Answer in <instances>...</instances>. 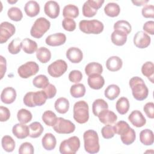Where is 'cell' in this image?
<instances>
[{
    "instance_id": "1",
    "label": "cell",
    "mask_w": 154,
    "mask_h": 154,
    "mask_svg": "<svg viewBox=\"0 0 154 154\" xmlns=\"http://www.w3.org/2000/svg\"><path fill=\"white\" fill-rule=\"evenodd\" d=\"M133 97L137 100L146 99L149 94V90L143 79L138 76L132 77L129 82Z\"/></svg>"
},
{
    "instance_id": "2",
    "label": "cell",
    "mask_w": 154,
    "mask_h": 154,
    "mask_svg": "<svg viewBox=\"0 0 154 154\" xmlns=\"http://www.w3.org/2000/svg\"><path fill=\"white\" fill-rule=\"evenodd\" d=\"M85 150L91 154L99 152L100 145L97 133L93 129H88L83 134Z\"/></svg>"
},
{
    "instance_id": "3",
    "label": "cell",
    "mask_w": 154,
    "mask_h": 154,
    "mask_svg": "<svg viewBox=\"0 0 154 154\" xmlns=\"http://www.w3.org/2000/svg\"><path fill=\"white\" fill-rule=\"evenodd\" d=\"M88 111V105L85 101L76 102L73 105V119L79 124L86 123L89 119Z\"/></svg>"
},
{
    "instance_id": "4",
    "label": "cell",
    "mask_w": 154,
    "mask_h": 154,
    "mask_svg": "<svg viewBox=\"0 0 154 154\" xmlns=\"http://www.w3.org/2000/svg\"><path fill=\"white\" fill-rule=\"evenodd\" d=\"M47 97L43 90L36 92H28L23 97L24 104L28 107L42 106L45 103Z\"/></svg>"
},
{
    "instance_id": "5",
    "label": "cell",
    "mask_w": 154,
    "mask_h": 154,
    "mask_svg": "<svg viewBox=\"0 0 154 154\" xmlns=\"http://www.w3.org/2000/svg\"><path fill=\"white\" fill-rule=\"evenodd\" d=\"M79 28L85 34H99L103 31L104 26L103 23L98 20H82L79 22Z\"/></svg>"
},
{
    "instance_id": "6",
    "label": "cell",
    "mask_w": 154,
    "mask_h": 154,
    "mask_svg": "<svg viewBox=\"0 0 154 154\" xmlns=\"http://www.w3.org/2000/svg\"><path fill=\"white\" fill-rule=\"evenodd\" d=\"M51 22L48 19L39 17L35 20L31 28V35L35 38H40L49 30Z\"/></svg>"
},
{
    "instance_id": "7",
    "label": "cell",
    "mask_w": 154,
    "mask_h": 154,
    "mask_svg": "<svg viewBox=\"0 0 154 154\" xmlns=\"http://www.w3.org/2000/svg\"><path fill=\"white\" fill-rule=\"evenodd\" d=\"M79 147V138L76 136H73L61 143L59 150L62 154H75Z\"/></svg>"
},
{
    "instance_id": "8",
    "label": "cell",
    "mask_w": 154,
    "mask_h": 154,
    "mask_svg": "<svg viewBox=\"0 0 154 154\" xmlns=\"http://www.w3.org/2000/svg\"><path fill=\"white\" fill-rule=\"evenodd\" d=\"M54 130L58 134H69L75 130V125L71 121L62 117H58L57 120L53 126Z\"/></svg>"
},
{
    "instance_id": "9",
    "label": "cell",
    "mask_w": 154,
    "mask_h": 154,
    "mask_svg": "<svg viewBox=\"0 0 154 154\" xmlns=\"http://www.w3.org/2000/svg\"><path fill=\"white\" fill-rule=\"evenodd\" d=\"M39 66L35 62L28 61L18 68L17 73L20 78L26 79L37 74Z\"/></svg>"
},
{
    "instance_id": "10",
    "label": "cell",
    "mask_w": 154,
    "mask_h": 154,
    "mask_svg": "<svg viewBox=\"0 0 154 154\" xmlns=\"http://www.w3.org/2000/svg\"><path fill=\"white\" fill-rule=\"evenodd\" d=\"M67 69V64L63 60H57L48 67V73L54 78L62 76Z\"/></svg>"
},
{
    "instance_id": "11",
    "label": "cell",
    "mask_w": 154,
    "mask_h": 154,
    "mask_svg": "<svg viewBox=\"0 0 154 154\" xmlns=\"http://www.w3.org/2000/svg\"><path fill=\"white\" fill-rule=\"evenodd\" d=\"M104 1L88 0L85 2L82 6V14L87 17H91L96 15L97 10L99 9Z\"/></svg>"
},
{
    "instance_id": "12",
    "label": "cell",
    "mask_w": 154,
    "mask_h": 154,
    "mask_svg": "<svg viewBox=\"0 0 154 154\" xmlns=\"http://www.w3.org/2000/svg\"><path fill=\"white\" fill-rule=\"evenodd\" d=\"M15 26L8 22H3L0 25V43H5L15 33Z\"/></svg>"
},
{
    "instance_id": "13",
    "label": "cell",
    "mask_w": 154,
    "mask_h": 154,
    "mask_svg": "<svg viewBox=\"0 0 154 154\" xmlns=\"http://www.w3.org/2000/svg\"><path fill=\"white\" fill-rule=\"evenodd\" d=\"M134 43L135 46L140 49H144L149 46L151 42L150 36L146 32L138 31L134 37Z\"/></svg>"
},
{
    "instance_id": "14",
    "label": "cell",
    "mask_w": 154,
    "mask_h": 154,
    "mask_svg": "<svg viewBox=\"0 0 154 154\" xmlns=\"http://www.w3.org/2000/svg\"><path fill=\"white\" fill-rule=\"evenodd\" d=\"M60 5L56 1H49L45 4V13L51 19L57 18L60 14Z\"/></svg>"
},
{
    "instance_id": "15",
    "label": "cell",
    "mask_w": 154,
    "mask_h": 154,
    "mask_svg": "<svg viewBox=\"0 0 154 154\" xmlns=\"http://www.w3.org/2000/svg\"><path fill=\"white\" fill-rule=\"evenodd\" d=\"M99 121L106 125H113L116 123L117 119V115L112 111L108 110V109L102 111L97 116Z\"/></svg>"
},
{
    "instance_id": "16",
    "label": "cell",
    "mask_w": 154,
    "mask_h": 154,
    "mask_svg": "<svg viewBox=\"0 0 154 154\" xmlns=\"http://www.w3.org/2000/svg\"><path fill=\"white\" fill-rule=\"evenodd\" d=\"M66 36L64 34L59 32L48 35L45 40L46 43L51 46H58L65 43Z\"/></svg>"
},
{
    "instance_id": "17",
    "label": "cell",
    "mask_w": 154,
    "mask_h": 154,
    "mask_svg": "<svg viewBox=\"0 0 154 154\" xmlns=\"http://www.w3.org/2000/svg\"><path fill=\"white\" fill-rule=\"evenodd\" d=\"M128 120L134 126L137 128H141L146 123L145 117L138 110L133 111L128 116Z\"/></svg>"
},
{
    "instance_id": "18",
    "label": "cell",
    "mask_w": 154,
    "mask_h": 154,
    "mask_svg": "<svg viewBox=\"0 0 154 154\" xmlns=\"http://www.w3.org/2000/svg\"><path fill=\"white\" fill-rule=\"evenodd\" d=\"M16 91L13 87H8L3 89L1 94V100L5 104H10L14 102L16 98Z\"/></svg>"
},
{
    "instance_id": "19",
    "label": "cell",
    "mask_w": 154,
    "mask_h": 154,
    "mask_svg": "<svg viewBox=\"0 0 154 154\" xmlns=\"http://www.w3.org/2000/svg\"><path fill=\"white\" fill-rule=\"evenodd\" d=\"M66 57L73 63H79L83 58V53L78 48L71 47L66 51Z\"/></svg>"
},
{
    "instance_id": "20",
    "label": "cell",
    "mask_w": 154,
    "mask_h": 154,
    "mask_svg": "<svg viewBox=\"0 0 154 154\" xmlns=\"http://www.w3.org/2000/svg\"><path fill=\"white\" fill-rule=\"evenodd\" d=\"M87 82L91 88L99 90L104 85L105 79L103 77L99 74H93L88 76Z\"/></svg>"
},
{
    "instance_id": "21",
    "label": "cell",
    "mask_w": 154,
    "mask_h": 154,
    "mask_svg": "<svg viewBox=\"0 0 154 154\" xmlns=\"http://www.w3.org/2000/svg\"><path fill=\"white\" fill-rule=\"evenodd\" d=\"M13 135L19 139H24L29 136V128L23 123H17L12 128Z\"/></svg>"
},
{
    "instance_id": "22",
    "label": "cell",
    "mask_w": 154,
    "mask_h": 154,
    "mask_svg": "<svg viewBox=\"0 0 154 154\" xmlns=\"http://www.w3.org/2000/svg\"><path fill=\"white\" fill-rule=\"evenodd\" d=\"M123 66L122 60L117 56L110 57L106 61V67L111 72L119 70Z\"/></svg>"
},
{
    "instance_id": "23",
    "label": "cell",
    "mask_w": 154,
    "mask_h": 154,
    "mask_svg": "<svg viewBox=\"0 0 154 154\" xmlns=\"http://www.w3.org/2000/svg\"><path fill=\"white\" fill-rule=\"evenodd\" d=\"M24 10L28 16L33 17L37 16L40 13V5L35 1H29L25 4Z\"/></svg>"
},
{
    "instance_id": "24",
    "label": "cell",
    "mask_w": 154,
    "mask_h": 154,
    "mask_svg": "<svg viewBox=\"0 0 154 154\" xmlns=\"http://www.w3.org/2000/svg\"><path fill=\"white\" fill-rule=\"evenodd\" d=\"M120 139L122 143L126 145L132 144L136 138L135 132L130 126L125 129L120 135Z\"/></svg>"
},
{
    "instance_id": "25",
    "label": "cell",
    "mask_w": 154,
    "mask_h": 154,
    "mask_svg": "<svg viewBox=\"0 0 154 154\" xmlns=\"http://www.w3.org/2000/svg\"><path fill=\"white\" fill-rule=\"evenodd\" d=\"M43 148L46 150H52L55 149L57 144L55 137L51 133H46L42 140Z\"/></svg>"
},
{
    "instance_id": "26",
    "label": "cell",
    "mask_w": 154,
    "mask_h": 154,
    "mask_svg": "<svg viewBox=\"0 0 154 154\" xmlns=\"http://www.w3.org/2000/svg\"><path fill=\"white\" fill-rule=\"evenodd\" d=\"M111 39L115 45L123 46L127 41V35L120 31L114 30L111 34Z\"/></svg>"
},
{
    "instance_id": "27",
    "label": "cell",
    "mask_w": 154,
    "mask_h": 154,
    "mask_svg": "<svg viewBox=\"0 0 154 154\" xmlns=\"http://www.w3.org/2000/svg\"><path fill=\"white\" fill-rule=\"evenodd\" d=\"M140 140L146 146L152 145L154 141V136L152 131L149 129L142 130L140 133Z\"/></svg>"
},
{
    "instance_id": "28",
    "label": "cell",
    "mask_w": 154,
    "mask_h": 154,
    "mask_svg": "<svg viewBox=\"0 0 154 154\" xmlns=\"http://www.w3.org/2000/svg\"><path fill=\"white\" fill-rule=\"evenodd\" d=\"M22 49L25 53L32 54L37 51V44L35 41L28 38H25L22 40Z\"/></svg>"
},
{
    "instance_id": "29",
    "label": "cell",
    "mask_w": 154,
    "mask_h": 154,
    "mask_svg": "<svg viewBox=\"0 0 154 154\" xmlns=\"http://www.w3.org/2000/svg\"><path fill=\"white\" fill-rule=\"evenodd\" d=\"M69 102L65 97H60L56 100L54 103L55 110L60 114L66 113L69 109Z\"/></svg>"
},
{
    "instance_id": "30",
    "label": "cell",
    "mask_w": 154,
    "mask_h": 154,
    "mask_svg": "<svg viewBox=\"0 0 154 154\" xmlns=\"http://www.w3.org/2000/svg\"><path fill=\"white\" fill-rule=\"evenodd\" d=\"M29 136L32 138H36L40 137L43 132L44 128L42 124L38 122H34L31 123L29 126Z\"/></svg>"
},
{
    "instance_id": "31",
    "label": "cell",
    "mask_w": 154,
    "mask_h": 154,
    "mask_svg": "<svg viewBox=\"0 0 154 154\" xmlns=\"http://www.w3.org/2000/svg\"><path fill=\"white\" fill-rule=\"evenodd\" d=\"M103 72L102 66L96 62H91L87 64L85 67V72L87 76H90L93 74L100 75Z\"/></svg>"
},
{
    "instance_id": "32",
    "label": "cell",
    "mask_w": 154,
    "mask_h": 154,
    "mask_svg": "<svg viewBox=\"0 0 154 154\" xmlns=\"http://www.w3.org/2000/svg\"><path fill=\"white\" fill-rule=\"evenodd\" d=\"M36 57L42 63H46L51 58V52L48 48L40 47L36 51Z\"/></svg>"
},
{
    "instance_id": "33",
    "label": "cell",
    "mask_w": 154,
    "mask_h": 154,
    "mask_svg": "<svg viewBox=\"0 0 154 154\" xmlns=\"http://www.w3.org/2000/svg\"><path fill=\"white\" fill-rule=\"evenodd\" d=\"M141 72L143 75L147 77L152 83L154 82V66L152 61H147L143 64L141 67Z\"/></svg>"
},
{
    "instance_id": "34",
    "label": "cell",
    "mask_w": 154,
    "mask_h": 154,
    "mask_svg": "<svg viewBox=\"0 0 154 154\" xmlns=\"http://www.w3.org/2000/svg\"><path fill=\"white\" fill-rule=\"evenodd\" d=\"M120 93V89L117 85H109L104 91L105 96L110 100H113L117 98Z\"/></svg>"
},
{
    "instance_id": "35",
    "label": "cell",
    "mask_w": 154,
    "mask_h": 154,
    "mask_svg": "<svg viewBox=\"0 0 154 154\" xmlns=\"http://www.w3.org/2000/svg\"><path fill=\"white\" fill-rule=\"evenodd\" d=\"M116 108L120 114L124 115L126 114L129 109V102L128 98L125 97L119 98L116 102Z\"/></svg>"
},
{
    "instance_id": "36",
    "label": "cell",
    "mask_w": 154,
    "mask_h": 154,
    "mask_svg": "<svg viewBox=\"0 0 154 154\" xmlns=\"http://www.w3.org/2000/svg\"><path fill=\"white\" fill-rule=\"evenodd\" d=\"M108 108V103L102 99H96L92 104V111L95 116H98L102 111Z\"/></svg>"
},
{
    "instance_id": "37",
    "label": "cell",
    "mask_w": 154,
    "mask_h": 154,
    "mask_svg": "<svg viewBox=\"0 0 154 154\" xmlns=\"http://www.w3.org/2000/svg\"><path fill=\"white\" fill-rule=\"evenodd\" d=\"M79 13L78 7L73 4H68L66 5L63 10V16L64 18H76L78 16Z\"/></svg>"
},
{
    "instance_id": "38",
    "label": "cell",
    "mask_w": 154,
    "mask_h": 154,
    "mask_svg": "<svg viewBox=\"0 0 154 154\" xmlns=\"http://www.w3.org/2000/svg\"><path fill=\"white\" fill-rule=\"evenodd\" d=\"M105 13L109 17H114L119 16L120 12L119 5L115 2H109L104 7Z\"/></svg>"
},
{
    "instance_id": "39",
    "label": "cell",
    "mask_w": 154,
    "mask_h": 154,
    "mask_svg": "<svg viewBox=\"0 0 154 154\" xmlns=\"http://www.w3.org/2000/svg\"><path fill=\"white\" fill-rule=\"evenodd\" d=\"M85 87L84 84L77 83L71 86L70 93L72 97L75 98H79L83 97L85 94Z\"/></svg>"
},
{
    "instance_id": "40",
    "label": "cell",
    "mask_w": 154,
    "mask_h": 154,
    "mask_svg": "<svg viewBox=\"0 0 154 154\" xmlns=\"http://www.w3.org/2000/svg\"><path fill=\"white\" fill-rule=\"evenodd\" d=\"M43 122L49 126H54L57 120V117L56 114L51 110H47L45 111L42 117Z\"/></svg>"
},
{
    "instance_id": "41",
    "label": "cell",
    "mask_w": 154,
    "mask_h": 154,
    "mask_svg": "<svg viewBox=\"0 0 154 154\" xmlns=\"http://www.w3.org/2000/svg\"><path fill=\"white\" fill-rule=\"evenodd\" d=\"M1 144L3 149L7 152H11L15 148V141L10 135H5L2 138Z\"/></svg>"
},
{
    "instance_id": "42",
    "label": "cell",
    "mask_w": 154,
    "mask_h": 154,
    "mask_svg": "<svg viewBox=\"0 0 154 154\" xmlns=\"http://www.w3.org/2000/svg\"><path fill=\"white\" fill-rule=\"evenodd\" d=\"M114 29L120 31L125 33L127 35L131 32L132 26L126 20H120L117 21L114 25Z\"/></svg>"
},
{
    "instance_id": "43",
    "label": "cell",
    "mask_w": 154,
    "mask_h": 154,
    "mask_svg": "<svg viewBox=\"0 0 154 154\" xmlns=\"http://www.w3.org/2000/svg\"><path fill=\"white\" fill-rule=\"evenodd\" d=\"M17 118L20 123L26 124L29 123L32 118L31 112L26 109H20L17 113Z\"/></svg>"
},
{
    "instance_id": "44",
    "label": "cell",
    "mask_w": 154,
    "mask_h": 154,
    "mask_svg": "<svg viewBox=\"0 0 154 154\" xmlns=\"http://www.w3.org/2000/svg\"><path fill=\"white\" fill-rule=\"evenodd\" d=\"M32 84L36 88L44 89L49 84V79L46 75H39L33 79Z\"/></svg>"
},
{
    "instance_id": "45",
    "label": "cell",
    "mask_w": 154,
    "mask_h": 154,
    "mask_svg": "<svg viewBox=\"0 0 154 154\" xmlns=\"http://www.w3.org/2000/svg\"><path fill=\"white\" fill-rule=\"evenodd\" d=\"M8 17L12 20L15 22H18L22 20L23 17V14L20 8L12 7L10 8L7 11Z\"/></svg>"
},
{
    "instance_id": "46",
    "label": "cell",
    "mask_w": 154,
    "mask_h": 154,
    "mask_svg": "<svg viewBox=\"0 0 154 154\" xmlns=\"http://www.w3.org/2000/svg\"><path fill=\"white\" fill-rule=\"evenodd\" d=\"M22 49V41L17 38L13 40L8 45V50L11 54H17Z\"/></svg>"
},
{
    "instance_id": "47",
    "label": "cell",
    "mask_w": 154,
    "mask_h": 154,
    "mask_svg": "<svg viewBox=\"0 0 154 154\" xmlns=\"http://www.w3.org/2000/svg\"><path fill=\"white\" fill-rule=\"evenodd\" d=\"M62 26L66 31H73L76 29V25L73 19L66 17L62 21Z\"/></svg>"
},
{
    "instance_id": "48",
    "label": "cell",
    "mask_w": 154,
    "mask_h": 154,
    "mask_svg": "<svg viewBox=\"0 0 154 154\" xmlns=\"http://www.w3.org/2000/svg\"><path fill=\"white\" fill-rule=\"evenodd\" d=\"M18 152L20 154H32L34 152V149L31 143L25 142L20 146Z\"/></svg>"
},
{
    "instance_id": "49",
    "label": "cell",
    "mask_w": 154,
    "mask_h": 154,
    "mask_svg": "<svg viewBox=\"0 0 154 154\" xmlns=\"http://www.w3.org/2000/svg\"><path fill=\"white\" fill-rule=\"evenodd\" d=\"M101 134L105 139H110L114 136L113 126L111 125H106L101 129Z\"/></svg>"
},
{
    "instance_id": "50",
    "label": "cell",
    "mask_w": 154,
    "mask_h": 154,
    "mask_svg": "<svg viewBox=\"0 0 154 154\" xmlns=\"http://www.w3.org/2000/svg\"><path fill=\"white\" fill-rule=\"evenodd\" d=\"M129 127V125L127 122L123 120H120L115 124V125L113 126V129L115 134L120 135L125 129Z\"/></svg>"
},
{
    "instance_id": "51",
    "label": "cell",
    "mask_w": 154,
    "mask_h": 154,
    "mask_svg": "<svg viewBox=\"0 0 154 154\" xmlns=\"http://www.w3.org/2000/svg\"><path fill=\"white\" fill-rule=\"evenodd\" d=\"M142 15L145 18H153L154 6L151 4L145 5L141 10Z\"/></svg>"
},
{
    "instance_id": "52",
    "label": "cell",
    "mask_w": 154,
    "mask_h": 154,
    "mask_svg": "<svg viewBox=\"0 0 154 154\" xmlns=\"http://www.w3.org/2000/svg\"><path fill=\"white\" fill-rule=\"evenodd\" d=\"M82 79V72L78 70H72L69 74V79L70 82L74 83H78Z\"/></svg>"
},
{
    "instance_id": "53",
    "label": "cell",
    "mask_w": 154,
    "mask_h": 154,
    "mask_svg": "<svg viewBox=\"0 0 154 154\" xmlns=\"http://www.w3.org/2000/svg\"><path fill=\"white\" fill-rule=\"evenodd\" d=\"M48 99H51L55 97L57 93V88L52 84H49L46 87H45L43 90Z\"/></svg>"
},
{
    "instance_id": "54",
    "label": "cell",
    "mask_w": 154,
    "mask_h": 154,
    "mask_svg": "<svg viewBox=\"0 0 154 154\" xmlns=\"http://www.w3.org/2000/svg\"><path fill=\"white\" fill-rule=\"evenodd\" d=\"M143 110L149 118H154V103L153 102H150L146 103L143 107Z\"/></svg>"
},
{
    "instance_id": "55",
    "label": "cell",
    "mask_w": 154,
    "mask_h": 154,
    "mask_svg": "<svg viewBox=\"0 0 154 154\" xmlns=\"http://www.w3.org/2000/svg\"><path fill=\"white\" fill-rule=\"evenodd\" d=\"M10 117V112L7 107L0 106V121L2 122L7 121Z\"/></svg>"
},
{
    "instance_id": "56",
    "label": "cell",
    "mask_w": 154,
    "mask_h": 154,
    "mask_svg": "<svg viewBox=\"0 0 154 154\" xmlns=\"http://www.w3.org/2000/svg\"><path fill=\"white\" fill-rule=\"evenodd\" d=\"M143 30L147 33L153 35L154 34V22L153 20H149L146 22L143 25Z\"/></svg>"
},
{
    "instance_id": "57",
    "label": "cell",
    "mask_w": 154,
    "mask_h": 154,
    "mask_svg": "<svg viewBox=\"0 0 154 154\" xmlns=\"http://www.w3.org/2000/svg\"><path fill=\"white\" fill-rule=\"evenodd\" d=\"M7 70V61L5 58L2 55L0 56V70L1 79H2Z\"/></svg>"
},
{
    "instance_id": "58",
    "label": "cell",
    "mask_w": 154,
    "mask_h": 154,
    "mask_svg": "<svg viewBox=\"0 0 154 154\" xmlns=\"http://www.w3.org/2000/svg\"><path fill=\"white\" fill-rule=\"evenodd\" d=\"M149 2L148 0H135V1H132V2L136 6H142L146 4Z\"/></svg>"
},
{
    "instance_id": "59",
    "label": "cell",
    "mask_w": 154,
    "mask_h": 154,
    "mask_svg": "<svg viewBox=\"0 0 154 154\" xmlns=\"http://www.w3.org/2000/svg\"><path fill=\"white\" fill-rule=\"evenodd\" d=\"M7 2H8V3H10V4H14V3H16V2H17V1H7Z\"/></svg>"
}]
</instances>
